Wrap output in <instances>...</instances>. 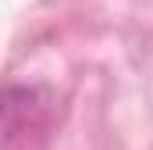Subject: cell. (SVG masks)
Returning a JSON list of instances; mask_svg holds the SVG:
<instances>
[{"label": "cell", "instance_id": "6da1fadb", "mask_svg": "<svg viewBox=\"0 0 153 150\" xmlns=\"http://www.w3.org/2000/svg\"><path fill=\"white\" fill-rule=\"evenodd\" d=\"M50 118V93L39 86H7L4 93V143L14 147L22 136L39 132Z\"/></svg>", "mask_w": 153, "mask_h": 150}]
</instances>
